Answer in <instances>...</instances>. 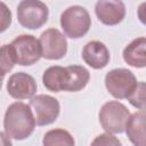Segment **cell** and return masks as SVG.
Wrapping results in <instances>:
<instances>
[{"mask_svg": "<svg viewBox=\"0 0 146 146\" xmlns=\"http://www.w3.org/2000/svg\"><path fill=\"white\" fill-rule=\"evenodd\" d=\"M35 116L31 106L23 102H15L8 106L3 117V132L13 139L24 140L35 129Z\"/></svg>", "mask_w": 146, "mask_h": 146, "instance_id": "1", "label": "cell"}, {"mask_svg": "<svg viewBox=\"0 0 146 146\" xmlns=\"http://www.w3.org/2000/svg\"><path fill=\"white\" fill-rule=\"evenodd\" d=\"M59 23L66 36L79 39L89 32L91 27V17L84 7L74 5L62 13Z\"/></svg>", "mask_w": 146, "mask_h": 146, "instance_id": "2", "label": "cell"}, {"mask_svg": "<svg viewBox=\"0 0 146 146\" xmlns=\"http://www.w3.org/2000/svg\"><path fill=\"white\" fill-rule=\"evenodd\" d=\"M130 112L127 106L117 100H110L105 103L99 113L98 119L102 128L107 133H122L125 131Z\"/></svg>", "mask_w": 146, "mask_h": 146, "instance_id": "3", "label": "cell"}, {"mask_svg": "<svg viewBox=\"0 0 146 146\" xmlns=\"http://www.w3.org/2000/svg\"><path fill=\"white\" fill-rule=\"evenodd\" d=\"M105 87L107 91L117 99H128L137 87L135 74L128 68H114L105 75Z\"/></svg>", "mask_w": 146, "mask_h": 146, "instance_id": "4", "label": "cell"}, {"mask_svg": "<svg viewBox=\"0 0 146 146\" xmlns=\"http://www.w3.org/2000/svg\"><path fill=\"white\" fill-rule=\"evenodd\" d=\"M49 9L39 0H23L17 6V21L27 30H38L48 21Z\"/></svg>", "mask_w": 146, "mask_h": 146, "instance_id": "5", "label": "cell"}, {"mask_svg": "<svg viewBox=\"0 0 146 146\" xmlns=\"http://www.w3.org/2000/svg\"><path fill=\"white\" fill-rule=\"evenodd\" d=\"M16 62L22 66H30L42 57L40 40L32 34H21L11 41Z\"/></svg>", "mask_w": 146, "mask_h": 146, "instance_id": "6", "label": "cell"}, {"mask_svg": "<svg viewBox=\"0 0 146 146\" xmlns=\"http://www.w3.org/2000/svg\"><path fill=\"white\" fill-rule=\"evenodd\" d=\"M31 108L34 112L38 125H48L54 123L60 113L59 102L50 95H36L30 99Z\"/></svg>", "mask_w": 146, "mask_h": 146, "instance_id": "7", "label": "cell"}, {"mask_svg": "<svg viewBox=\"0 0 146 146\" xmlns=\"http://www.w3.org/2000/svg\"><path fill=\"white\" fill-rule=\"evenodd\" d=\"M40 43L42 48V57L49 60H57L63 58L67 52L66 36L57 29H48L40 35Z\"/></svg>", "mask_w": 146, "mask_h": 146, "instance_id": "8", "label": "cell"}, {"mask_svg": "<svg viewBox=\"0 0 146 146\" xmlns=\"http://www.w3.org/2000/svg\"><path fill=\"white\" fill-rule=\"evenodd\" d=\"M36 82L34 78L25 72L13 73L6 84L7 92L14 99H27L34 97L36 92Z\"/></svg>", "mask_w": 146, "mask_h": 146, "instance_id": "9", "label": "cell"}, {"mask_svg": "<svg viewBox=\"0 0 146 146\" xmlns=\"http://www.w3.org/2000/svg\"><path fill=\"white\" fill-rule=\"evenodd\" d=\"M95 13L104 25L113 26L121 23L125 16V6L120 0H99L95 5Z\"/></svg>", "mask_w": 146, "mask_h": 146, "instance_id": "10", "label": "cell"}, {"mask_svg": "<svg viewBox=\"0 0 146 146\" xmlns=\"http://www.w3.org/2000/svg\"><path fill=\"white\" fill-rule=\"evenodd\" d=\"M84 63L94 70H102L110 63V50L108 48L98 40L89 41L84 44L81 52Z\"/></svg>", "mask_w": 146, "mask_h": 146, "instance_id": "11", "label": "cell"}, {"mask_svg": "<svg viewBox=\"0 0 146 146\" xmlns=\"http://www.w3.org/2000/svg\"><path fill=\"white\" fill-rule=\"evenodd\" d=\"M125 133L133 146H146V111L139 110L130 115Z\"/></svg>", "mask_w": 146, "mask_h": 146, "instance_id": "12", "label": "cell"}, {"mask_svg": "<svg viewBox=\"0 0 146 146\" xmlns=\"http://www.w3.org/2000/svg\"><path fill=\"white\" fill-rule=\"evenodd\" d=\"M42 83L49 91H66L68 84V72L66 67L55 65L48 67L42 74Z\"/></svg>", "mask_w": 146, "mask_h": 146, "instance_id": "13", "label": "cell"}, {"mask_svg": "<svg viewBox=\"0 0 146 146\" xmlns=\"http://www.w3.org/2000/svg\"><path fill=\"white\" fill-rule=\"evenodd\" d=\"M122 56L124 62L132 67H146V36H139L128 43Z\"/></svg>", "mask_w": 146, "mask_h": 146, "instance_id": "14", "label": "cell"}, {"mask_svg": "<svg viewBox=\"0 0 146 146\" xmlns=\"http://www.w3.org/2000/svg\"><path fill=\"white\" fill-rule=\"evenodd\" d=\"M68 72V84L66 91L76 92L82 90L90 80L89 71L82 65H70L66 66Z\"/></svg>", "mask_w": 146, "mask_h": 146, "instance_id": "15", "label": "cell"}, {"mask_svg": "<svg viewBox=\"0 0 146 146\" xmlns=\"http://www.w3.org/2000/svg\"><path fill=\"white\" fill-rule=\"evenodd\" d=\"M43 146H75L73 136L65 129H51L47 131L42 139Z\"/></svg>", "mask_w": 146, "mask_h": 146, "instance_id": "16", "label": "cell"}, {"mask_svg": "<svg viewBox=\"0 0 146 146\" xmlns=\"http://www.w3.org/2000/svg\"><path fill=\"white\" fill-rule=\"evenodd\" d=\"M17 64L15 52L11 44H3L1 47V74L2 78Z\"/></svg>", "mask_w": 146, "mask_h": 146, "instance_id": "17", "label": "cell"}, {"mask_svg": "<svg viewBox=\"0 0 146 146\" xmlns=\"http://www.w3.org/2000/svg\"><path fill=\"white\" fill-rule=\"evenodd\" d=\"M129 103L138 108V110H146V82H138L135 91L128 98Z\"/></svg>", "mask_w": 146, "mask_h": 146, "instance_id": "18", "label": "cell"}, {"mask_svg": "<svg viewBox=\"0 0 146 146\" xmlns=\"http://www.w3.org/2000/svg\"><path fill=\"white\" fill-rule=\"evenodd\" d=\"M90 146H122L120 139L112 133H100L94 138Z\"/></svg>", "mask_w": 146, "mask_h": 146, "instance_id": "19", "label": "cell"}, {"mask_svg": "<svg viewBox=\"0 0 146 146\" xmlns=\"http://www.w3.org/2000/svg\"><path fill=\"white\" fill-rule=\"evenodd\" d=\"M11 23V11L7 8L5 2H1V32H5Z\"/></svg>", "mask_w": 146, "mask_h": 146, "instance_id": "20", "label": "cell"}, {"mask_svg": "<svg viewBox=\"0 0 146 146\" xmlns=\"http://www.w3.org/2000/svg\"><path fill=\"white\" fill-rule=\"evenodd\" d=\"M137 16H138V19L140 21V23H143L144 25H146V1L141 2L138 6Z\"/></svg>", "mask_w": 146, "mask_h": 146, "instance_id": "21", "label": "cell"}, {"mask_svg": "<svg viewBox=\"0 0 146 146\" xmlns=\"http://www.w3.org/2000/svg\"><path fill=\"white\" fill-rule=\"evenodd\" d=\"M0 137H1L2 146H13V144H11V141H10V138H9L5 132H1V133H0Z\"/></svg>", "mask_w": 146, "mask_h": 146, "instance_id": "22", "label": "cell"}]
</instances>
